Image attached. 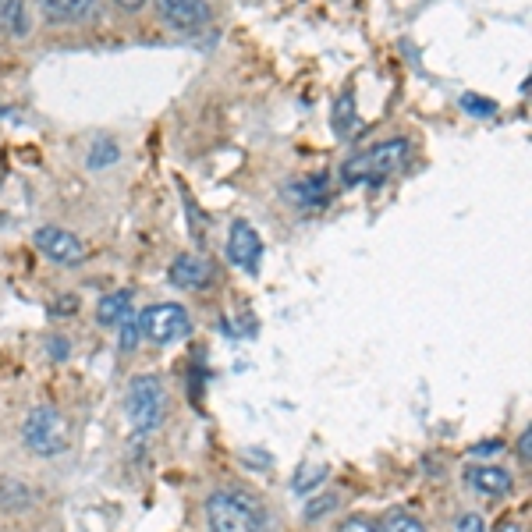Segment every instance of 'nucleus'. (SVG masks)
<instances>
[{
	"label": "nucleus",
	"mask_w": 532,
	"mask_h": 532,
	"mask_svg": "<svg viewBox=\"0 0 532 532\" xmlns=\"http://www.w3.org/2000/svg\"><path fill=\"white\" fill-rule=\"evenodd\" d=\"M139 316L128 313L125 320H121V337H118V348L121 352H135V345H139Z\"/></svg>",
	"instance_id": "nucleus-21"
},
{
	"label": "nucleus",
	"mask_w": 532,
	"mask_h": 532,
	"mask_svg": "<svg viewBox=\"0 0 532 532\" xmlns=\"http://www.w3.org/2000/svg\"><path fill=\"white\" fill-rule=\"evenodd\" d=\"M376 532H426V529H423V522H415V518L405 515V511H391V515L380 518Z\"/></svg>",
	"instance_id": "nucleus-17"
},
{
	"label": "nucleus",
	"mask_w": 532,
	"mask_h": 532,
	"mask_svg": "<svg viewBox=\"0 0 532 532\" xmlns=\"http://www.w3.org/2000/svg\"><path fill=\"white\" fill-rule=\"evenodd\" d=\"M157 11L167 25L181 32H196L210 22V4L206 0H157Z\"/></svg>",
	"instance_id": "nucleus-9"
},
{
	"label": "nucleus",
	"mask_w": 532,
	"mask_h": 532,
	"mask_svg": "<svg viewBox=\"0 0 532 532\" xmlns=\"http://www.w3.org/2000/svg\"><path fill=\"white\" fill-rule=\"evenodd\" d=\"M210 532H266V511L242 490H217L206 501Z\"/></svg>",
	"instance_id": "nucleus-2"
},
{
	"label": "nucleus",
	"mask_w": 532,
	"mask_h": 532,
	"mask_svg": "<svg viewBox=\"0 0 532 532\" xmlns=\"http://www.w3.org/2000/svg\"><path fill=\"white\" fill-rule=\"evenodd\" d=\"M128 313H132V291H114V295L100 298V306H96V320L103 327H118Z\"/></svg>",
	"instance_id": "nucleus-13"
},
{
	"label": "nucleus",
	"mask_w": 532,
	"mask_h": 532,
	"mask_svg": "<svg viewBox=\"0 0 532 532\" xmlns=\"http://www.w3.org/2000/svg\"><path fill=\"white\" fill-rule=\"evenodd\" d=\"M501 440H490V444H476V454H497V451H501Z\"/></svg>",
	"instance_id": "nucleus-28"
},
{
	"label": "nucleus",
	"mask_w": 532,
	"mask_h": 532,
	"mask_svg": "<svg viewBox=\"0 0 532 532\" xmlns=\"http://www.w3.org/2000/svg\"><path fill=\"white\" fill-rule=\"evenodd\" d=\"M68 341H64V337H50V355H54V359L57 362H61V359H68Z\"/></svg>",
	"instance_id": "nucleus-25"
},
{
	"label": "nucleus",
	"mask_w": 532,
	"mask_h": 532,
	"mask_svg": "<svg viewBox=\"0 0 532 532\" xmlns=\"http://www.w3.org/2000/svg\"><path fill=\"white\" fill-rule=\"evenodd\" d=\"M121 157V146L114 139H96L93 149H89V167H107Z\"/></svg>",
	"instance_id": "nucleus-18"
},
{
	"label": "nucleus",
	"mask_w": 532,
	"mask_h": 532,
	"mask_svg": "<svg viewBox=\"0 0 532 532\" xmlns=\"http://www.w3.org/2000/svg\"><path fill=\"white\" fill-rule=\"evenodd\" d=\"M497 532H522V525H518V522H504Z\"/></svg>",
	"instance_id": "nucleus-30"
},
{
	"label": "nucleus",
	"mask_w": 532,
	"mask_h": 532,
	"mask_svg": "<svg viewBox=\"0 0 532 532\" xmlns=\"http://www.w3.org/2000/svg\"><path fill=\"white\" fill-rule=\"evenodd\" d=\"M125 412L139 437L157 430L160 419H164V387H160L157 376H135L125 394Z\"/></svg>",
	"instance_id": "nucleus-4"
},
{
	"label": "nucleus",
	"mask_w": 532,
	"mask_h": 532,
	"mask_svg": "<svg viewBox=\"0 0 532 532\" xmlns=\"http://www.w3.org/2000/svg\"><path fill=\"white\" fill-rule=\"evenodd\" d=\"M32 490L22 483H4L0 486V508H29Z\"/></svg>",
	"instance_id": "nucleus-19"
},
{
	"label": "nucleus",
	"mask_w": 532,
	"mask_h": 532,
	"mask_svg": "<svg viewBox=\"0 0 532 532\" xmlns=\"http://www.w3.org/2000/svg\"><path fill=\"white\" fill-rule=\"evenodd\" d=\"M22 444L29 447L32 454H40V458H54V454H61L64 447H68V419L50 405L32 408V412L25 415Z\"/></svg>",
	"instance_id": "nucleus-3"
},
{
	"label": "nucleus",
	"mask_w": 532,
	"mask_h": 532,
	"mask_svg": "<svg viewBox=\"0 0 532 532\" xmlns=\"http://www.w3.org/2000/svg\"><path fill=\"white\" fill-rule=\"evenodd\" d=\"M40 11L50 25H75L93 18L96 0H40Z\"/></svg>",
	"instance_id": "nucleus-12"
},
{
	"label": "nucleus",
	"mask_w": 532,
	"mask_h": 532,
	"mask_svg": "<svg viewBox=\"0 0 532 532\" xmlns=\"http://www.w3.org/2000/svg\"><path fill=\"white\" fill-rule=\"evenodd\" d=\"M227 259L242 266L245 274H259V259H263V242H259L256 227L249 220H235L231 235H227Z\"/></svg>",
	"instance_id": "nucleus-7"
},
{
	"label": "nucleus",
	"mask_w": 532,
	"mask_h": 532,
	"mask_svg": "<svg viewBox=\"0 0 532 532\" xmlns=\"http://www.w3.org/2000/svg\"><path fill=\"white\" fill-rule=\"evenodd\" d=\"M75 309H79V302H75V298H68V302H57L54 313H75Z\"/></svg>",
	"instance_id": "nucleus-29"
},
{
	"label": "nucleus",
	"mask_w": 532,
	"mask_h": 532,
	"mask_svg": "<svg viewBox=\"0 0 532 532\" xmlns=\"http://www.w3.org/2000/svg\"><path fill=\"white\" fill-rule=\"evenodd\" d=\"M327 476H330V469H327L323 462H320V465H316V462L298 465L295 476H291V490H295V493H313L316 486H320Z\"/></svg>",
	"instance_id": "nucleus-16"
},
{
	"label": "nucleus",
	"mask_w": 532,
	"mask_h": 532,
	"mask_svg": "<svg viewBox=\"0 0 532 532\" xmlns=\"http://www.w3.org/2000/svg\"><path fill=\"white\" fill-rule=\"evenodd\" d=\"M114 4H118L121 11H142L146 8V0H114Z\"/></svg>",
	"instance_id": "nucleus-27"
},
{
	"label": "nucleus",
	"mask_w": 532,
	"mask_h": 532,
	"mask_svg": "<svg viewBox=\"0 0 532 532\" xmlns=\"http://www.w3.org/2000/svg\"><path fill=\"white\" fill-rule=\"evenodd\" d=\"M334 135L337 139H352L355 132H359V110H355V96L345 93V96H337L334 103Z\"/></svg>",
	"instance_id": "nucleus-14"
},
{
	"label": "nucleus",
	"mask_w": 532,
	"mask_h": 532,
	"mask_svg": "<svg viewBox=\"0 0 532 532\" xmlns=\"http://www.w3.org/2000/svg\"><path fill=\"white\" fill-rule=\"evenodd\" d=\"M518 454H522V462H525V465L532 462V437H529V433H522V444H518Z\"/></svg>",
	"instance_id": "nucleus-26"
},
{
	"label": "nucleus",
	"mask_w": 532,
	"mask_h": 532,
	"mask_svg": "<svg viewBox=\"0 0 532 532\" xmlns=\"http://www.w3.org/2000/svg\"><path fill=\"white\" fill-rule=\"evenodd\" d=\"M288 199L298 210H323L330 203V185L327 174H313V178H302L295 185H288Z\"/></svg>",
	"instance_id": "nucleus-11"
},
{
	"label": "nucleus",
	"mask_w": 532,
	"mask_h": 532,
	"mask_svg": "<svg viewBox=\"0 0 532 532\" xmlns=\"http://www.w3.org/2000/svg\"><path fill=\"white\" fill-rule=\"evenodd\" d=\"M36 249L47 252L54 263L61 266H79L86 263V245L79 242V238L71 235V231H64V227H36Z\"/></svg>",
	"instance_id": "nucleus-6"
},
{
	"label": "nucleus",
	"mask_w": 532,
	"mask_h": 532,
	"mask_svg": "<svg viewBox=\"0 0 532 532\" xmlns=\"http://www.w3.org/2000/svg\"><path fill=\"white\" fill-rule=\"evenodd\" d=\"M337 508V497L334 493H327V497H316V501H309L306 504V518L313 522V518H323V515H330V511Z\"/></svg>",
	"instance_id": "nucleus-22"
},
{
	"label": "nucleus",
	"mask_w": 532,
	"mask_h": 532,
	"mask_svg": "<svg viewBox=\"0 0 532 532\" xmlns=\"http://www.w3.org/2000/svg\"><path fill=\"white\" fill-rule=\"evenodd\" d=\"M0 32H4V36H25V32H29L25 0H0Z\"/></svg>",
	"instance_id": "nucleus-15"
},
{
	"label": "nucleus",
	"mask_w": 532,
	"mask_h": 532,
	"mask_svg": "<svg viewBox=\"0 0 532 532\" xmlns=\"http://www.w3.org/2000/svg\"><path fill=\"white\" fill-rule=\"evenodd\" d=\"M405 160H408V139L376 142V146L362 149V153L345 160L341 178H345V185H380L391 174H398L405 167Z\"/></svg>",
	"instance_id": "nucleus-1"
},
{
	"label": "nucleus",
	"mask_w": 532,
	"mask_h": 532,
	"mask_svg": "<svg viewBox=\"0 0 532 532\" xmlns=\"http://www.w3.org/2000/svg\"><path fill=\"white\" fill-rule=\"evenodd\" d=\"M337 532H376V529L366 522V518H348V522L341 525V529H337Z\"/></svg>",
	"instance_id": "nucleus-24"
},
{
	"label": "nucleus",
	"mask_w": 532,
	"mask_h": 532,
	"mask_svg": "<svg viewBox=\"0 0 532 532\" xmlns=\"http://www.w3.org/2000/svg\"><path fill=\"white\" fill-rule=\"evenodd\" d=\"M458 532H486V525L479 515H462L458 518Z\"/></svg>",
	"instance_id": "nucleus-23"
},
{
	"label": "nucleus",
	"mask_w": 532,
	"mask_h": 532,
	"mask_svg": "<svg viewBox=\"0 0 532 532\" xmlns=\"http://www.w3.org/2000/svg\"><path fill=\"white\" fill-rule=\"evenodd\" d=\"M139 334L153 345H171L181 337L192 334V320H188V309L178 302H160V306H149L146 313H139Z\"/></svg>",
	"instance_id": "nucleus-5"
},
{
	"label": "nucleus",
	"mask_w": 532,
	"mask_h": 532,
	"mask_svg": "<svg viewBox=\"0 0 532 532\" xmlns=\"http://www.w3.org/2000/svg\"><path fill=\"white\" fill-rule=\"evenodd\" d=\"M462 110H465V114H472V118H493V114H497V103L483 100V96H476V93H465L462 96Z\"/></svg>",
	"instance_id": "nucleus-20"
},
{
	"label": "nucleus",
	"mask_w": 532,
	"mask_h": 532,
	"mask_svg": "<svg viewBox=\"0 0 532 532\" xmlns=\"http://www.w3.org/2000/svg\"><path fill=\"white\" fill-rule=\"evenodd\" d=\"M167 281L181 291H199L206 284H213V266L210 259L196 256V252H181V256H174L171 270H167Z\"/></svg>",
	"instance_id": "nucleus-8"
},
{
	"label": "nucleus",
	"mask_w": 532,
	"mask_h": 532,
	"mask_svg": "<svg viewBox=\"0 0 532 532\" xmlns=\"http://www.w3.org/2000/svg\"><path fill=\"white\" fill-rule=\"evenodd\" d=\"M465 483L476 493H483V497H508L511 486H515L508 472L497 469V465H469L465 469Z\"/></svg>",
	"instance_id": "nucleus-10"
}]
</instances>
